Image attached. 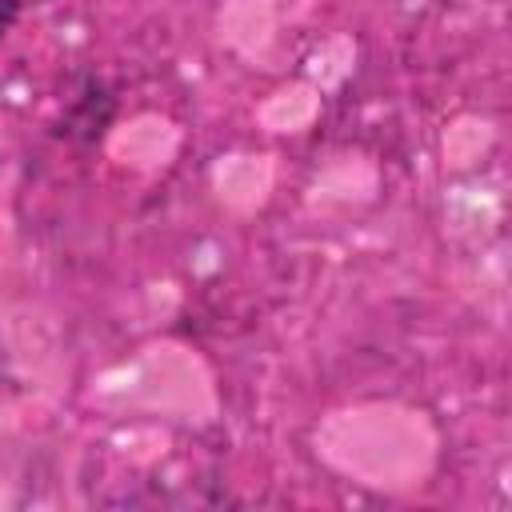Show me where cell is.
Segmentation results:
<instances>
[{
  "label": "cell",
  "mask_w": 512,
  "mask_h": 512,
  "mask_svg": "<svg viewBox=\"0 0 512 512\" xmlns=\"http://www.w3.org/2000/svg\"><path fill=\"white\" fill-rule=\"evenodd\" d=\"M16 12H20V0H0V36H4L8 24L16 20Z\"/></svg>",
  "instance_id": "obj_1"
}]
</instances>
